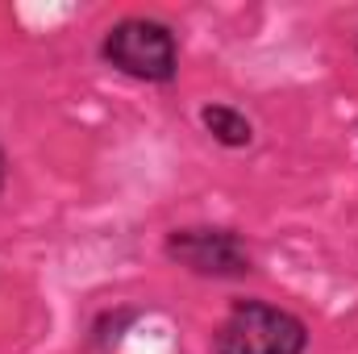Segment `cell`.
<instances>
[{
  "label": "cell",
  "instance_id": "6da1fadb",
  "mask_svg": "<svg viewBox=\"0 0 358 354\" xmlns=\"http://www.w3.org/2000/svg\"><path fill=\"white\" fill-rule=\"evenodd\" d=\"M308 325L271 300H234L213 330V354H304Z\"/></svg>",
  "mask_w": 358,
  "mask_h": 354
},
{
  "label": "cell",
  "instance_id": "5b68a950",
  "mask_svg": "<svg viewBox=\"0 0 358 354\" xmlns=\"http://www.w3.org/2000/svg\"><path fill=\"white\" fill-rule=\"evenodd\" d=\"M4 171H8V163H4V150H0V192H4Z\"/></svg>",
  "mask_w": 358,
  "mask_h": 354
},
{
  "label": "cell",
  "instance_id": "3957f363",
  "mask_svg": "<svg viewBox=\"0 0 358 354\" xmlns=\"http://www.w3.org/2000/svg\"><path fill=\"white\" fill-rule=\"evenodd\" d=\"M167 259L200 279H246L255 271V255L238 229L221 225H183L163 242Z\"/></svg>",
  "mask_w": 358,
  "mask_h": 354
},
{
  "label": "cell",
  "instance_id": "7a4b0ae2",
  "mask_svg": "<svg viewBox=\"0 0 358 354\" xmlns=\"http://www.w3.org/2000/svg\"><path fill=\"white\" fill-rule=\"evenodd\" d=\"M100 59L138 84H171L179 76L176 29L155 17H125L100 38Z\"/></svg>",
  "mask_w": 358,
  "mask_h": 354
},
{
  "label": "cell",
  "instance_id": "277c9868",
  "mask_svg": "<svg viewBox=\"0 0 358 354\" xmlns=\"http://www.w3.org/2000/svg\"><path fill=\"white\" fill-rule=\"evenodd\" d=\"M200 125L213 134V142H221L225 150H242L255 142V125L242 108L234 104H204L200 108Z\"/></svg>",
  "mask_w": 358,
  "mask_h": 354
}]
</instances>
